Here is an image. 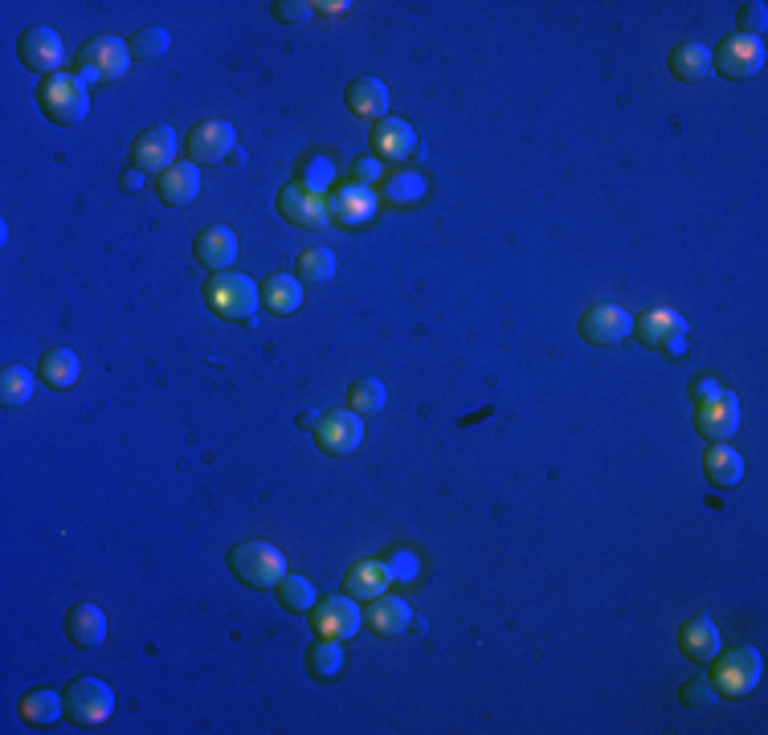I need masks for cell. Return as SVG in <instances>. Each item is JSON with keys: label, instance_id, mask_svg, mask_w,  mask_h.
<instances>
[{"label": "cell", "instance_id": "cell-3", "mask_svg": "<svg viewBox=\"0 0 768 735\" xmlns=\"http://www.w3.org/2000/svg\"><path fill=\"white\" fill-rule=\"evenodd\" d=\"M230 568L250 588H278L286 576V556L266 539H245L230 552Z\"/></svg>", "mask_w": 768, "mask_h": 735}, {"label": "cell", "instance_id": "cell-29", "mask_svg": "<svg viewBox=\"0 0 768 735\" xmlns=\"http://www.w3.org/2000/svg\"><path fill=\"white\" fill-rule=\"evenodd\" d=\"M262 303L274 315H295L303 307V282L291 279V274H274V279L262 282Z\"/></svg>", "mask_w": 768, "mask_h": 735}, {"label": "cell", "instance_id": "cell-36", "mask_svg": "<svg viewBox=\"0 0 768 735\" xmlns=\"http://www.w3.org/2000/svg\"><path fill=\"white\" fill-rule=\"evenodd\" d=\"M298 274H303V282H315V286H319V282H332L336 279V254L324 250V245H319V250H307V254L298 258Z\"/></svg>", "mask_w": 768, "mask_h": 735}, {"label": "cell", "instance_id": "cell-43", "mask_svg": "<svg viewBox=\"0 0 768 735\" xmlns=\"http://www.w3.org/2000/svg\"><path fill=\"white\" fill-rule=\"evenodd\" d=\"M356 185H365V188H372L377 180H385V164L380 160H356Z\"/></svg>", "mask_w": 768, "mask_h": 735}, {"label": "cell", "instance_id": "cell-22", "mask_svg": "<svg viewBox=\"0 0 768 735\" xmlns=\"http://www.w3.org/2000/svg\"><path fill=\"white\" fill-rule=\"evenodd\" d=\"M233 258H238V238H233L230 225H209L201 229V238H197V262L217 270H230Z\"/></svg>", "mask_w": 768, "mask_h": 735}, {"label": "cell", "instance_id": "cell-4", "mask_svg": "<svg viewBox=\"0 0 768 735\" xmlns=\"http://www.w3.org/2000/svg\"><path fill=\"white\" fill-rule=\"evenodd\" d=\"M38 103H41V111H45V119L70 127V123L86 119V111H91V91H86V82H82L78 74H50V78L41 82Z\"/></svg>", "mask_w": 768, "mask_h": 735}, {"label": "cell", "instance_id": "cell-5", "mask_svg": "<svg viewBox=\"0 0 768 735\" xmlns=\"http://www.w3.org/2000/svg\"><path fill=\"white\" fill-rule=\"evenodd\" d=\"M131 66V45L123 38H95L78 50V78L82 82H115Z\"/></svg>", "mask_w": 768, "mask_h": 735}, {"label": "cell", "instance_id": "cell-23", "mask_svg": "<svg viewBox=\"0 0 768 735\" xmlns=\"http://www.w3.org/2000/svg\"><path fill=\"white\" fill-rule=\"evenodd\" d=\"M389 564L385 560H360V564H351L348 576H344V592H348L351 601L360 597V601H377L380 592L389 588Z\"/></svg>", "mask_w": 768, "mask_h": 735}, {"label": "cell", "instance_id": "cell-2", "mask_svg": "<svg viewBox=\"0 0 768 735\" xmlns=\"http://www.w3.org/2000/svg\"><path fill=\"white\" fill-rule=\"evenodd\" d=\"M760 674H765L760 654L753 645H740V650H728V654H715L707 679L715 686V699H744L760 686Z\"/></svg>", "mask_w": 768, "mask_h": 735}, {"label": "cell", "instance_id": "cell-35", "mask_svg": "<svg viewBox=\"0 0 768 735\" xmlns=\"http://www.w3.org/2000/svg\"><path fill=\"white\" fill-rule=\"evenodd\" d=\"M278 601L291 613H307V609H315V588H311L307 576H283L278 580Z\"/></svg>", "mask_w": 768, "mask_h": 735}, {"label": "cell", "instance_id": "cell-18", "mask_svg": "<svg viewBox=\"0 0 768 735\" xmlns=\"http://www.w3.org/2000/svg\"><path fill=\"white\" fill-rule=\"evenodd\" d=\"M156 192H160V201L168 204V209H185V204H192L201 197V168L189 160L172 164V168L156 180Z\"/></svg>", "mask_w": 768, "mask_h": 735}, {"label": "cell", "instance_id": "cell-44", "mask_svg": "<svg viewBox=\"0 0 768 735\" xmlns=\"http://www.w3.org/2000/svg\"><path fill=\"white\" fill-rule=\"evenodd\" d=\"M715 392H719V385H715L712 376H699V380L691 385V397H695V401H707V397H715Z\"/></svg>", "mask_w": 768, "mask_h": 735}, {"label": "cell", "instance_id": "cell-6", "mask_svg": "<svg viewBox=\"0 0 768 735\" xmlns=\"http://www.w3.org/2000/svg\"><path fill=\"white\" fill-rule=\"evenodd\" d=\"M66 699V715L78 727H98V723L111 720V711H115V691H111L103 679H74L62 691Z\"/></svg>", "mask_w": 768, "mask_h": 735}, {"label": "cell", "instance_id": "cell-42", "mask_svg": "<svg viewBox=\"0 0 768 735\" xmlns=\"http://www.w3.org/2000/svg\"><path fill=\"white\" fill-rule=\"evenodd\" d=\"M311 9H315V4H303V0H278V4H274L278 21H291V25H303V21H311Z\"/></svg>", "mask_w": 768, "mask_h": 735}, {"label": "cell", "instance_id": "cell-10", "mask_svg": "<svg viewBox=\"0 0 768 735\" xmlns=\"http://www.w3.org/2000/svg\"><path fill=\"white\" fill-rule=\"evenodd\" d=\"M17 54L25 62L29 70H38V74H62V62H66V45L57 38V29H25L21 33V45H17Z\"/></svg>", "mask_w": 768, "mask_h": 735}, {"label": "cell", "instance_id": "cell-20", "mask_svg": "<svg viewBox=\"0 0 768 735\" xmlns=\"http://www.w3.org/2000/svg\"><path fill=\"white\" fill-rule=\"evenodd\" d=\"M66 633H70V642L78 645V650H95V645L107 642V613L98 609V605L91 601H82L70 609L66 617Z\"/></svg>", "mask_w": 768, "mask_h": 735}, {"label": "cell", "instance_id": "cell-31", "mask_svg": "<svg viewBox=\"0 0 768 735\" xmlns=\"http://www.w3.org/2000/svg\"><path fill=\"white\" fill-rule=\"evenodd\" d=\"M0 401L9 405V409L33 401V372H29L25 364H9L0 372Z\"/></svg>", "mask_w": 768, "mask_h": 735}, {"label": "cell", "instance_id": "cell-19", "mask_svg": "<svg viewBox=\"0 0 768 735\" xmlns=\"http://www.w3.org/2000/svg\"><path fill=\"white\" fill-rule=\"evenodd\" d=\"M372 151L389 164L409 160V156L418 151V132L404 119H380L377 127H372Z\"/></svg>", "mask_w": 768, "mask_h": 735}, {"label": "cell", "instance_id": "cell-30", "mask_svg": "<svg viewBox=\"0 0 768 735\" xmlns=\"http://www.w3.org/2000/svg\"><path fill=\"white\" fill-rule=\"evenodd\" d=\"M62 711H66V699H57V691H29L21 699V720L29 727H50V723H57Z\"/></svg>", "mask_w": 768, "mask_h": 735}, {"label": "cell", "instance_id": "cell-17", "mask_svg": "<svg viewBox=\"0 0 768 735\" xmlns=\"http://www.w3.org/2000/svg\"><path fill=\"white\" fill-rule=\"evenodd\" d=\"M233 144H238L233 123L209 119V123H201V127H192L189 156H192V164H221L225 156H233Z\"/></svg>", "mask_w": 768, "mask_h": 735}, {"label": "cell", "instance_id": "cell-21", "mask_svg": "<svg viewBox=\"0 0 768 735\" xmlns=\"http://www.w3.org/2000/svg\"><path fill=\"white\" fill-rule=\"evenodd\" d=\"M344 103H348L351 115H365V119H389V86L380 78H356L344 91Z\"/></svg>", "mask_w": 768, "mask_h": 735}, {"label": "cell", "instance_id": "cell-32", "mask_svg": "<svg viewBox=\"0 0 768 735\" xmlns=\"http://www.w3.org/2000/svg\"><path fill=\"white\" fill-rule=\"evenodd\" d=\"M348 401H351V413H380L385 409V401H389V388L380 385L377 376H365V380H356V385L348 388Z\"/></svg>", "mask_w": 768, "mask_h": 735}, {"label": "cell", "instance_id": "cell-45", "mask_svg": "<svg viewBox=\"0 0 768 735\" xmlns=\"http://www.w3.org/2000/svg\"><path fill=\"white\" fill-rule=\"evenodd\" d=\"M144 185V172H139V168H135V172H127L123 176V188H127V192H135V188Z\"/></svg>", "mask_w": 768, "mask_h": 735}, {"label": "cell", "instance_id": "cell-16", "mask_svg": "<svg viewBox=\"0 0 768 735\" xmlns=\"http://www.w3.org/2000/svg\"><path fill=\"white\" fill-rule=\"evenodd\" d=\"M736 426H740V401L732 397V392H715V397H707V401H699V409H695V429H699L707 441H724L736 433Z\"/></svg>", "mask_w": 768, "mask_h": 735}, {"label": "cell", "instance_id": "cell-34", "mask_svg": "<svg viewBox=\"0 0 768 735\" xmlns=\"http://www.w3.org/2000/svg\"><path fill=\"white\" fill-rule=\"evenodd\" d=\"M425 197V176L421 172H392L385 180V201L389 204H418Z\"/></svg>", "mask_w": 768, "mask_h": 735}, {"label": "cell", "instance_id": "cell-28", "mask_svg": "<svg viewBox=\"0 0 768 735\" xmlns=\"http://www.w3.org/2000/svg\"><path fill=\"white\" fill-rule=\"evenodd\" d=\"M703 474L715 482V486H736L744 479V458L724 445V441H712V450L703 458Z\"/></svg>", "mask_w": 768, "mask_h": 735}, {"label": "cell", "instance_id": "cell-40", "mask_svg": "<svg viewBox=\"0 0 768 735\" xmlns=\"http://www.w3.org/2000/svg\"><path fill=\"white\" fill-rule=\"evenodd\" d=\"M765 21H768V13H765V4H760V0H753V4H744V9H740V33H744V38H760V33H765Z\"/></svg>", "mask_w": 768, "mask_h": 735}, {"label": "cell", "instance_id": "cell-15", "mask_svg": "<svg viewBox=\"0 0 768 735\" xmlns=\"http://www.w3.org/2000/svg\"><path fill=\"white\" fill-rule=\"evenodd\" d=\"M278 213L286 221H295L298 229H324L332 217H327V201L324 192H315L307 185H286L278 192Z\"/></svg>", "mask_w": 768, "mask_h": 735}, {"label": "cell", "instance_id": "cell-14", "mask_svg": "<svg viewBox=\"0 0 768 735\" xmlns=\"http://www.w3.org/2000/svg\"><path fill=\"white\" fill-rule=\"evenodd\" d=\"M311 626L319 638H336V642H348L360 633V609L351 597H327L311 609Z\"/></svg>", "mask_w": 768, "mask_h": 735}, {"label": "cell", "instance_id": "cell-7", "mask_svg": "<svg viewBox=\"0 0 768 735\" xmlns=\"http://www.w3.org/2000/svg\"><path fill=\"white\" fill-rule=\"evenodd\" d=\"M634 332L646 348H659L666 356H683L687 351V319L671 307H650L634 319Z\"/></svg>", "mask_w": 768, "mask_h": 735}, {"label": "cell", "instance_id": "cell-8", "mask_svg": "<svg viewBox=\"0 0 768 735\" xmlns=\"http://www.w3.org/2000/svg\"><path fill=\"white\" fill-rule=\"evenodd\" d=\"M360 441H365V421H360V413H351V409H336V413H324L315 421V445L324 454H336V458L356 454Z\"/></svg>", "mask_w": 768, "mask_h": 735}, {"label": "cell", "instance_id": "cell-12", "mask_svg": "<svg viewBox=\"0 0 768 735\" xmlns=\"http://www.w3.org/2000/svg\"><path fill=\"white\" fill-rule=\"evenodd\" d=\"M327 217L344 229L368 225V221L377 217V192L365 185H356V180H351V185H339L336 192L327 197Z\"/></svg>", "mask_w": 768, "mask_h": 735}, {"label": "cell", "instance_id": "cell-13", "mask_svg": "<svg viewBox=\"0 0 768 735\" xmlns=\"http://www.w3.org/2000/svg\"><path fill=\"white\" fill-rule=\"evenodd\" d=\"M176 151H180V139H176L172 127H148V132L139 135L131 144V164L139 172H168L176 164Z\"/></svg>", "mask_w": 768, "mask_h": 735}, {"label": "cell", "instance_id": "cell-38", "mask_svg": "<svg viewBox=\"0 0 768 735\" xmlns=\"http://www.w3.org/2000/svg\"><path fill=\"white\" fill-rule=\"evenodd\" d=\"M385 564H389V576L392 580H418L421 573V560H418V552H409V548H392L389 556H385Z\"/></svg>", "mask_w": 768, "mask_h": 735}, {"label": "cell", "instance_id": "cell-27", "mask_svg": "<svg viewBox=\"0 0 768 735\" xmlns=\"http://www.w3.org/2000/svg\"><path fill=\"white\" fill-rule=\"evenodd\" d=\"M671 74L678 82H703L712 74V50L703 41H687V45L671 50Z\"/></svg>", "mask_w": 768, "mask_h": 735}, {"label": "cell", "instance_id": "cell-9", "mask_svg": "<svg viewBox=\"0 0 768 735\" xmlns=\"http://www.w3.org/2000/svg\"><path fill=\"white\" fill-rule=\"evenodd\" d=\"M580 335L589 344H597V348H613L625 335H634V315L625 307H618V303H597V307H589L580 315Z\"/></svg>", "mask_w": 768, "mask_h": 735}, {"label": "cell", "instance_id": "cell-37", "mask_svg": "<svg viewBox=\"0 0 768 735\" xmlns=\"http://www.w3.org/2000/svg\"><path fill=\"white\" fill-rule=\"evenodd\" d=\"M332 180H336V164H332V156H311V160L303 164V180H298V185L324 192Z\"/></svg>", "mask_w": 768, "mask_h": 735}, {"label": "cell", "instance_id": "cell-1", "mask_svg": "<svg viewBox=\"0 0 768 735\" xmlns=\"http://www.w3.org/2000/svg\"><path fill=\"white\" fill-rule=\"evenodd\" d=\"M257 298H262V291L254 286V279L233 274V270H217L213 279L204 282V303H209V311L221 315V319H233V323L254 319Z\"/></svg>", "mask_w": 768, "mask_h": 735}, {"label": "cell", "instance_id": "cell-39", "mask_svg": "<svg viewBox=\"0 0 768 735\" xmlns=\"http://www.w3.org/2000/svg\"><path fill=\"white\" fill-rule=\"evenodd\" d=\"M127 45H131V57H160V54H168V33H164V29H144V33H135Z\"/></svg>", "mask_w": 768, "mask_h": 735}, {"label": "cell", "instance_id": "cell-33", "mask_svg": "<svg viewBox=\"0 0 768 735\" xmlns=\"http://www.w3.org/2000/svg\"><path fill=\"white\" fill-rule=\"evenodd\" d=\"M307 670L315 679H336L339 670H344V650H339L336 638H319V642L311 645Z\"/></svg>", "mask_w": 768, "mask_h": 735}, {"label": "cell", "instance_id": "cell-41", "mask_svg": "<svg viewBox=\"0 0 768 735\" xmlns=\"http://www.w3.org/2000/svg\"><path fill=\"white\" fill-rule=\"evenodd\" d=\"M712 699H715L712 679H691L687 686H683V703H691V707H707Z\"/></svg>", "mask_w": 768, "mask_h": 735}, {"label": "cell", "instance_id": "cell-25", "mask_svg": "<svg viewBox=\"0 0 768 735\" xmlns=\"http://www.w3.org/2000/svg\"><path fill=\"white\" fill-rule=\"evenodd\" d=\"M409 621H413V609H409L401 597H385V592H380L377 601H368V626L377 629L380 638H397V633H404Z\"/></svg>", "mask_w": 768, "mask_h": 735}, {"label": "cell", "instance_id": "cell-11", "mask_svg": "<svg viewBox=\"0 0 768 735\" xmlns=\"http://www.w3.org/2000/svg\"><path fill=\"white\" fill-rule=\"evenodd\" d=\"M712 66L719 70L724 78H753V74H760V66H765V41L736 33V38H728L715 50Z\"/></svg>", "mask_w": 768, "mask_h": 735}, {"label": "cell", "instance_id": "cell-24", "mask_svg": "<svg viewBox=\"0 0 768 735\" xmlns=\"http://www.w3.org/2000/svg\"><path fill=\"white\" fill-rule=\"evenodd\" d=\"M678 650L691 662H712L719 654V629H715L712 617H691L687 626L678 629Z\"/></svg>", "mask_w": 768, "mask_h": 735}, {"label": "cell", "instance_id": "cell-26", "mask_svg": "<svg viewBox=\"0 0 768 735\" xmlns=\"http://www.w3.org/2000/svg\"><path fill=\"white\" fill-rule=\"evenodd\" d=\"M78 372H82V364L70 348H50L45 356H41V368H38L41 385L54 388V392H57V388L78 385Z\"/></svg>", "mask_w": 768, "mask_h": 735}]
</instances>
